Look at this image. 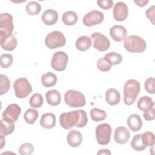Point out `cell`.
<instances>
[{"label":"cell","mask_w":155,"mask_h":155,"mask_svg":"<svg viewBox=\"0 0 155 155\" xmlns=\"http://www.w3.org/2000/svg\"><path fill=\"white\" fill-rule=\"evenodd\" d=\"M61 126L65 130L76 126L78 128L85 127L88 122L86 112L82 110L62 113L59 116Z\"/></svg>","instance_id":"cell-1"},{"label":"cell","mask_w":155,"mask_h":155,"mask_svg":"<svg viewBox=\"0 0 155 155\" xmlns=\"http://www.w3.org/2000/svg\"><path fill=\"white\" fill-rule=\"evenodd\" d=\"M139 82L136 79H129L124 87V102L127 105H131L134 103L140 92Z\"/></svg>","instance_id":"cell-2"},{"label":"cell","mask_w":155,"mask_h":155,"mask_svg":"<svg viewBox=\"0 0 155 155\" xmlns=\"http://www.w3.org/2000/svg\"><path fill=\"white\" fill-rule=\"evenodd\" d=\"M125 48L131 53H142L147 47L145 41L137 35H130L124 39Z\"/></svg>","instance_id":"cell-3"},{"label":"cell","mask_w":155,"mask_h":155,"mask_svg":"<svg viewBox=\"0 0 155 155\" xmlns=\"http://www.w3.org/2000/svg\"><path fill=\"white\" fill-rule=\"evenodd\" d=\"M64 100L67 105L73 108L81 107L84 106L86 104L84 94L74 90L67 91L64 95Z\"/></svg>","instance_id":"cell-4"},{"label":"cell","mask_w":155,"mask_h":155,"mask_svg":"<svg viewBox=\"0 0 155 155\" xmlns=\"http://www.w3.org/2000/svg\"><path fill=\"white\" fill-rule=\"evenodd\" d=\"M13 17L8 13L0 15V40L12 35L13 31Z\"/></svg>","instance_id":"cell-5"},{"label":"cell","mask_w":155,"mask_h":155,"mask_svg":"<svg viewBox=\"0 0 155 155\" xmlns=\"http://www.w3.org/2000/svg\"><path fill=\"white\" fill-rule=\"evenodd\" d=\"M66 39L62 33L55 30L48 33L45 38V44L50 49H55L65 45Z\"/></svg>","instance_id":"cell-6"},{"label":"cell","mask_w":155,"mask_h":155,"mask_svg":"<svg viewBox=\"0 0 155 155\" xmlns=\"http://www.w3.org/2000/svg\"><path fill=\"white\" fill-rule=\"evenodd\" d=\"M15 94L18 98L26 97L32 91V87L25 78L17 79L13 83Z\"/></svg>","instance_id":"cell-7"},{"label":"cell","mask_w":155,"mask_h":155,"mask_svg":"<svg viewBox=\"0 0 155 155\" xmlns=\"http://www.w3.org/2000/svg\"><path fill=\"white\" fill-rule=\"evenodd\" d=\"M112 130L111 126L107 123L99 124L96 128V139L101 145L108 144L111 139Z\"/></svg>","instance_id":"cell-8"},{"label":"cell","mask_w":155,"mask_h":155,"mask_svg":"<svg viewBox=\"0 0 155 155\" xmlns=\"http://www.w3.org/2000/svg\"><path fill=\"white\" fill-rule=\"evenodd\" d=\"M68 61V55L64 51H57L54 53L51 61V66L56 71H62L65 70Z\"/></svg>","instance_id":"cell-9"},{"label":"cell","mask_w":155,"mask_h":155,"mask_svg":"<svg viewBox=\"0 0 155 155\" xmlns=\"http://www.w3.org/2000/svg\"><path fill=\"white\" fill-rule=\"evenodd\" d=\"M92 40L93 46L96 50L100 51H105L110 47V42L109 39L103 34L99 32H94L90 36Z\"/></svg>","instance_id":"cell-10"},{"label":"cell","mask_w":155,"mask_h":155,"mask_svg":"<svg viewBox=\"0 0 155 155\" xmlns=\"http://www.w3.org/2000/svg\"><path fill=\"white\" fill-rule=\"evenodd\" d=\"M104 14L98 10H92L85 14L83 18V24L91 27L101 24L104 21Z\"/></svg>","instance_id":"cell-11"},{"label":"cell","mask_w":155,"mask_h":155,"mask_svg":"<svg viewBox=\"0 0 155 155\" xmlns=\"http://www.w3.org/2000/svg\"><path fill=\"white\" fill-rule=\"evenodd\" d=\"M21 113V107L16 104L8 105L2 113V119L12 122H15Z\"/></svg>","instance_id":"cell-12"},{"label":"cell","mask_w":155,"mask_h":155,"mask_svg":"<svg viewBox=\"0 0 155 155\" xmlns=\"http://www.w3.org/2000/svg\"><path fill=\"white\" fill-rule=\"evenodd\" d=\"M113 15L114 19L121 22L125 21L128 16V9L127 5L123 2H118L114 5Z\"/></svg>","instance_id":"cell-13"},{"label":"cell","mask_w":155,"mask_h":155,"mask_svg":"<svg viewBox=\"0 0 155 155\" xmlns=\"http://www.w3.org/2000/svg\"><path fill=\"white\" fill-rule=\"evenodd\" d=\"M130 137V133L128 128L124 127H117L114 131V139L119 144H125L127 143Z\"/></svg>","instance_id":"cell-14"},{"label":"cell","mask_w":155,"mask_h":155,"mask_svg":"<svg viewBox=\"0 0 155 155\" xmlns=\"http://www.w3.org/2000/svg\"><path fill=\"white\" fill-rule=\"evenodd\" d=\"M110 35L114 41L120 42L127 37V30L122 25H116L110 28Z\"/></svg>","instance_id":"cell-15"},{"label":"cell","mask_w":155,"mask_h":155,"mask_svg":"<svg viewBox=\"0 0 155 155\" xmlns=\"http://www.w3.org/2000/svg\"><path fill=\"white\" fill-rule=\"evenodd\" d=\"M82 135L79 131L71 130L67 136V143L71 147H79L82 142Z\"/></svg>","instance_id":"cell-16"},{"label":"cell","mask_w":155,"mask_h":155,"mask_svg":"<svg viewBox=\"0 0 155 155\" xmlns=\"http://www.w3.org/2000/svg\"><path fill=\"white\" fill-rule=\"evenodd\" d=\"M42 21L47 25H53L56 23L58 19V14L53 9L46 10L42 15Z\"/></svg>","instance_id":"cell-17"},{"label":"cell","mask_w":155,"mask_h":155,"mask_svg":"<svg viewBox=\"0 0 155 155\" xmlns=\"http://www.w3.org/2000/svg\"><path fill=\"white\" fill-rule=\"evenodd\" d=\"M127 125L131 131L135 132L139 131L142 126V120L139 115L136 114H131L127 119Z\"/></svg>","instance_id":"cell-18"},{"label":"cell","mask_w":155,"mask_h":155,"mask_svg":"<svg viewBox=\"0 0 155 155\" xmlns=\"http://www.w3.org/2000/svg\"><path fill=\"white\" fill-rule=\"evenodd\" d=\"M105 100L110 105H117L120 101L119 92L115 88H109L105 92Z\"/></svg>","instance_id":"cell-19"},{"label":"cell","mask_w":155,"mask_h":155,"mask_svg":"<svg viewBox=\"0 0 155 155\" xmlns=\"http://www.w3.org/2000/svg\"><path fill=\"white\" fill-rule=\"evenodd\" d=\"M41 125L47 129L53 128L56 125V116L52 113H46L42 114L40 119Z\"/></svg>","instance_id":"cell-20"},{"label":"cell","mask_w":155,"mask_h":155,"mask_svg":"<svg viewBox=\"0 0 155 155\" xmlns=\"http://www.w3.org/2000/svg\"><path fill=\"white\" fill-rule=\"evenodd\" d=\"M45 97L47 103L51 106H56L61 102V94L56 90H48L45 94Z\"/></svg>","instance_id":"cell-21"},{"label":"cell","mask_w":155,"mask_h":155,"mask_svg":"<svg viewBox=\"0 0 155 155\" xmlns=\"http://www.w3.org/2000/svg\"><path fill=\"white\" fill-rule=\"evenodd\" d=\"M1 47L6 51H13L17 45V39L13 35H10L1 40Z\"/></svg>","instance_id":"cell-22"},{"label":"cell","mask_w":155,"mask_h":155,"mask_svg":"<svg viewBox=\"0 0 155 155\" xmlns=\"http://www.w3.org/2000/svg\"><path fill=\"white\" fill-rule=\"evenodd\" d=\"M137 106L139 110L143 111H145L151 109L154 106V102L150 97L148 96H144L141 97L137 101Z\"/></svg>","instance_id":"cell-23"},{"label":"cell","mask_w":155,"mask_h":155,"mask_svg":"<svg viewBox=\"0 0 155 155\" xmlns=\"http://www.w3.org/2000/svg\"><path fill=\"white\" fill-rule=\"evenodd\" d=\"M76 47L80 51H86L90 48L91 45V38L87 36H81L76 41Z\"/></svg>","instance_id":"cell-24"},{"label":"cell","mask_w":155,"mask_h":155,"mask_svg":"<svg viewBox=\"0 0 155 155\" xmlns=\"http://www.w3.org/2000/svg\"><path fill=\"white\" fill-rule=\"evenodd\" d=\"M41 82L45 87H51L56 85L57 77L53 73L47 72L42 76Z\"/></svg>","instance_id":"cell-25"},{"label":"cell","mask_w":155,"mask_h":155,"mask_svg":"<svg viewBox=\"0 0 155 155\" xmlns=\"http://www.w3.org/2000/svg\"><path fill=\"white\" fill-rule=\"evenodd\" d=\"M78 20V15L73 11H67L62 16V22L67 25H73L77 22Z\"/></svg>","instance_id":"cell-26"},{"label":"cell","mask_w":155,"mask_h":155,"mask_svg":"<svg viewBox=\"0 0 155 155\" xmlns=\"http://www.w3.org/2000/svg\"><path fill=\"white\" fill-rule=\"evenodd\" d=\"M15 130L14 122L7 121L2 119L1 120V126H0V133L4 136H7L13 132Z\"/></svg>","instance_id":"cell-27"},{"label":"cell","mask_w":155,"mask_h":155,"mask_svg":"<svg viewBox=\"0 0 155 155\" xmlns=\"http://www.w3.org/2000/svg\"><path fill=\"white\" fill-rule=\"evenodd\" d=\"M131 145L134 150L137 151H143L147 148L143 143L141 134H137L134 136L131 142Z\"/></svg>","instance_id":"cell-28"},{"label":"cell","mask_w":155,"mask_h":155,"mask_svg":"<svg viewBox=\"0 0 155 155\" xmlns=\"http://www.w3.org/2000/svg\"><path fill=\"white\" fill-rule=\"evenodd\" d=\"M27 13L31 15H37L41 10V5L36 1H30L25 6Z\"/></svg>","instance_id":"cell-29"},{"label":"cell","mask_w":155,"mask_h":155,"mask_svg":"<svg viewBox=\"0 0 155 155\" xmlns=\"http://www.w3.org/2000/svg\"><path fill=\"white\" fill-rule=\"evenodd\" d=\"M91 118L95 122L104 120L107 117V113L104 110L96 108H92L90 111Z\"/></svg>","instance_id":"cell-30"},{"label":"cell","mask_w":155,"mask_h":155,"mask_svg":"<svg viewBox=\"0 0 155 155\" xmlns=\"http://www.w3.org/2000/svg\"><path fill=\"white\" fill-rule=\"evenodd\" d=\"M38 117V112L37 110L30 108L28 109L24 114V120L29 124H33L35 122L36 119Z\"/></svg>","instance_id":"cell-31"},{"label":"cell","mask_w":155,"mask_h":155,"mask_svg":"<svg viewBox=\"0 0 155 155\" xmlns=\"http://www.w3.org/2000/svg\"><path fill=\"white\" fill-rule=\"evenodd\" d=\"M10 87V81L7 76L4 74L0 75V94H5Z\"/></svg>","instance_id":"cell-32"},{"label":"cell","mask_w":155,"mask_h":155,"mask_svg":"<svg viewBox=\"0 0 155 155\" xmlns=\"http://www.w3.org/2000/svg\"><path fill=\"white\" fill-rule=\"evenodd\" d=\"M30 105L34 108L41 107L43 104V97L40 93H35L29 100Z\"/></svg>","instance_id":"cell-33"},{"label":"cell","mask_w":155,"mask_h":155,"mask_svg":"<svg viewBox=\"0 0 155 155\" xmlns=\"http://www.w3.org/2000/svg\"><path fill=\"white\" fill-rule=\"evenodd\" d=\"M97 67L100 71L103 72H107L111 68L112 64L105 57H102L97 61Z\"/></svg>","instance_id":"cell-34"},{"label":"cell","mask_w":155,"mask_h":155,"mask_svg":"<svg viewBox=\"0 0 155 155\" xmlns=\"http://www.w3.org/2000/svg\"><path fill=\"white\" fill-rule=\"evenodd\" d=\"M107 59H108L112 65H118L122 61V56L118 53L116 52H110L105 54L104 56Z\"/></svg>","instance_id":"cell-35"},{"label":"cell","mask_w":155,"mask_h":155,"mask_svg":"<svg viewBox=\"0 0 155 155\" xmlns=\"http://www.w3.org/2000/svg\"><path fill=\"white\" fill-rule=\"evenodd\" d=\"M142 138L144 145L147 147H153L154 145V135L152 132L146 131L142 134Z\"/></svg>","instance_id":"cell-36"},{"label":"cell","mask_w":155,"mask_h":155,"mask_svg":"<svg viewBox=\"0 0 155 155\" xmlns=\"http://www.w3.org/2000/svg\"><path fill=\"white\" fill-rule=\"evenodd\" d=\"M13 63V56L10 54H2L0 56V65L2 68H7Z\"/></svg>","instance_id":"cell-37"},{"label":"cell","mask_w":155,"mask_h":155,"mask_svg":"<svg viewBox=\"0 0 155 155\" xmlns=\"http://www.w3.org/2000/svg\"><path fill=\"white\" fill-rule=\"evenodd\" d=\"M34 151V147L31 143H24L19 148V153L21 155H30Z\"/></svg>","instance_id":"cell-38"},{"label":"cell","mask_w":155,"mask_h":155,"mask_svg":"<svg viewBox=\"0 0 155 155\" xmlns=\"http://www.w3.org/2000/svg\"><path fill=\"white\" fill-rule=\"evenodd\" d=\"M154 78L151 77V78H148L145 82V84H144V87H145V90L150 93V94H154Z\"/></svg>","instance_id":"cell-39"},{"label":"cell","mask_w":155,"mask_h":155,"mask_svg":"<svg viewBox=\"0 0 155 155\" xmlns=\"http://www.w3.org/2000/svg\"><path fill=\"white\" fill-rule=\"evenodd\" d=\"M97 3L99 7L104 10H108L111 8L113 5V1L111 0H99Z\"/></svg>","instance_id":"cell-40"},{"label":"cell","mask_w":155,"mask_h":155,"mask_svg":"<svg viewBox=\"0 0 155 155\" xmlns=\"http://www.w3.org/2000/svg\"><path fill=\"white\" fill-rule=\"evenodd\" d=\"M143 116L144 119L147 121H150V120H154V118H155V116H154V106L153 107L149 110L144 111V113L143 114Z\"/></svg>","instance_id":"cell-41"},{"label":"cell","mask_w":155,"mask_h":155,"mask_svg":"<svg viewBox=\"0 0 155 155\" xmlns=\"http://www.w3.org/2000/svg\"><path fill=\"white\" fill-rule=\"evenodd\" d=\"M147 17L151 21L153 24H154V5L149 7L145 12Z\"/></svg>","instance_id":"cell-42"},{"label":"cell","mask_w":155,"mask_h":155,"mask_svg":"<svg viewBox=\"0 0 155 155\" xmlns=\"http://www.w3.org/2000/svg\"><path fill=\"white\" fill-rule=\"evenodd\" d=\"M149 1H145V0H140V1H134V2L137 4L139 7H143L146 5L147 4H148Z\"/></svg>","instance_id":"cell-43"},{"label":"cell","mask_w":155,"mask_h":155,"mask_svg":"<svg viewBox=\"0 0 155 155\" xmlns=\"http://www.w3.org/2000/svg\"><path fill=\"white\" fill-rule=\"evenodd\" d=\"M111 153L108 149H102L100 150L97 153V154H111Z\"/></svg>","instance_id":"cell-44"},{"label":"cell","mask_w":155,"mask_h":155,"mask_svg":"<svg viewBox=\"0 0 155 155\" xmlns=\"http://www.w3.org/2000/svg\"><path fill=\"white\" fill-rule=\"evenodd\" d=\"M0 135H1V147H0V148L2 149L4 147V145H5V136H4L3 134H0Z\"/></svg>","instance_id":"cell-45"}]
</instances>
